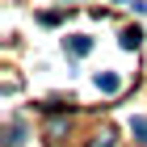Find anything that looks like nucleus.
<instances>
[{
	"label": "nucleus",
	"instance_id": "obj_1",
	"mask_svg": "<svg viewBox=\"0 0 147 147\" xmlns=\"http://www.w3.org/2000/svg\"><path fill=\"white\" fill-rule=\"evenodd\" d=\"M97 88H101V92H105V97H113V92L122 88V80L113 76V71H101V76H97Z\"/></svg>",
	"mask_w": 147,
	"mask_h": 147
},
{
	"label": "nucleus",
	"instance_id": "obj_6",
	"mask_svg": "<svg viewBox=\"0 0 147 147\" xmlns=\"http://www.w3.org/2000/svg\"><path fill=\"white\" fill-rule=\"evenodd\" d=\"M63 130H67V122H63V118H55V122L46 126V135H51V139H59V135H63Z\"/></svg>",
	"mask_w": 147,
	"mask_h": 147
},
{
	"label": "nucleus",
	"instance_id": "obj_5",
	"mask_svg": "<svg viewBox=\"0 0 147 147\" xmlns=\"http://www.w3.org/2000/svg\"><path fill=\"white\" fill-rule=\"evenodd\" d=\"M21 139H25V126H21V122H13V126H9V147H17Z\"/></svg>",
	"mask_w": 147,
	"mask_h": 147
},
{
	"label": "nucleus",
	"instance_id": "obj_2",
	"mask_svg": "<svg viewBox=\"0 0 147 147\" xmlns=\"http://www.w3.org/2000/svg\"><path fill=\"white\" fill-rule=\"evenodd\" d=\"M67 51H71V55H88V51H92V38L71 34V38H67Z\"/></svg>",
	"mask_w": 147,
	"mask_h": 147
},
{
	"label": "nucleus",
	"instance_id": "obj_7",
	"mask_svg": "<svg viewBox=\"0 0 147 147\" xmlns=\"http://www.w3.org/2000/svg\"><path fill=\"white\" fill-rule=\"evenodd\" d=\"M88 147H113V135H109V130H101V135L92 139V143H88Z\"/></svg>",
	"mask_w": 147,
	"mask_h": 147
},
{
	"label": "nucleus",
	"instance_id": "obj_4",
	"mask_svg": "<svg viewBox=\"0 0 147 147\" xmlns=\"http://www.w3.org/2000/svg\"><path fill=\"white\" fill-rule=\"evenodd\" d=\"M130 135H135V143H147V118H135L130 122Z\"/></svg>",
	"mask_w": 147,
	"mask_h": 147
},
{
	"label": "nucleus",
	"instance_id": "obj_3",
	"mask_svg": "<svg viewBox=\"0 0 147 147\" xmlns=\"http://www.w3.org/2000/svg\"><path fill=\"white\" fill-rule=\"evenodd\" d=\"M139 42H143V30H139V25H126V30H122V46H126V51H135Z\"/></svg>",
	"mask_w": 147,
	"mask_h": 147
}]
</instances>
